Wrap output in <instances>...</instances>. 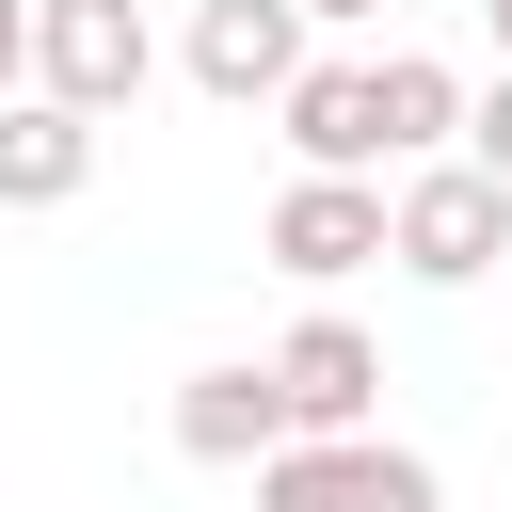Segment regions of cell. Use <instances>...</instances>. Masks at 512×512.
Returning <instances> with one entry per match:
<instances>
[{
    "instance_id": "cell-1",
    "label": "cell",
    "mask_w": 512,
    "mask_h": 512,
    "mask_svg": "<svg viewBox=\"0 0 512 512\" xmlns=\"http://www.w3.org/2000/svg\"><path fill=\"white\" fill-rule=\"evenodd\" d=\"M384 256H400L416 288H480V272L512 256V192H496L480 160H416V176H384Z\"/></svg>"
},
{
    "instance_id": "cell-5",
    "label": "cell",
    "mask_w": 512,
    "mask_h": 512,
    "mask_svg": "<svg viewBox=\"0 0 512 512\" xmlns=\"http://www.w3.org/2000/svg\"><path fill=\"white\" fill-rule=\"evenodd\" d=\"M256 368H272L288 432H368V416H384V352H368V320H336V304H320V320H288Z\"/></svg>"
},
{
    "instance_id": "cell-7",
    "label": "cell",
    "mask_w": 512,
    "mask_h": 512,
    "mask_svg": "<svg viewBox=\"0 0 512 512\" xmlns=\"http://www.w3.org/2000/svg\"><path fill=\"white\" fill-rule=\"evenodd\" d=\"M464 64H432V48H384L368 64V128H384V176H416V160H464Z\"/></svg>"
},
{
    "instance_id": "cell-10",
    "label": "cell",
    "mask_w": 512,
    "mask_h": 512,
    "mask_svg": "<svg viewBox=\"0 0 512 512\" xmlns=\"http://www.w3.org/2000/svg\"><path fill=\"white\" fill-rule=\"evenodd\" d=\"M80 192H96V112L0 96V208H80Z\"/></svg>"
},
{
    "instance_id": "cell-12",
    "label": "cell",
    "mask_w": 512,
    "mask_h": 512,
    "mask_svg": "<svg viewBox=\"0 0 512 512\" xmlns=\"http://www.w3.org/2000/svg\"><path fill=\"white\" fill-rule=\"evenodd\" d=\"M0 96H32V0H0Z\"/></svg>"
},
{
    "instance_id": "cell-9",
    "label": "cell",
    "mask_w": 512,
    "mask_h": 512,
    "mask_svg": "<svg viewBox=\"0 0 512 512\" xmlns=\"http://www.w3.org/2000/svg\"><path fill=\"white\" fill-rule=\"evenodd\" d=\"M272 128H288V160H304V176H384V128H368V64H320V48H304V80L272 96Z\"/></svg>"
},
{
    "instance_id": "cell-11",
    "label": "cell",
    "mask_w": 512,
    "mask_h": 512,
    "mask_svg": "<svg viewBox=\"0 0 512 512\" xmlns=\"http://www.w3.org/2000/svg\"><path fill=\"white\" fill-rule=\"evenodd\" d=\"M464 160L512 192V80H480V96H464Z\"/></svg>"
},
{
    "instance_id": "cell-14",
    "label": "cell",
    "mask_w": 512,
    "mask_h": 512,
    "mask_svg": "<svg viewBox=\"0 0 512 512\" xmlns=\"http://www.w3.org/2000/svg\"><path fill=\"white\" fill-rule=\"evenodd\" d=\"M480 32H496V64H512V0H480Z\"/></svg>"
},
{
    "instance_id": "cell-4",
    "label": "cell",
    "mask_w": 512,
    "mask_h": 512,
    "mask_svg": "<svg viewBox=\"0 0 512 512\" xmlns=\"http://www.w3.org/2000/svg\"><path fill=\"white\" fill-rule=\"evenodd\" d=\"M256 256H272L288 288L384 272V176H288V192H272V224H256Z\"/></svg>"
},
{
    "instance_id": "cell-3",
    "label": "cell",
    "mask_w": 512,
    "mask_h": 512,
    "mask_svg": "<svg viewBox=\"0 0 512 512\" xmlns=\"http://www.w3.org/2000/svg\"><path fill=\"white\" fill-rule=\"evenodd\" d=\"M256 512H448V480L384 432H288L256 464Z\"/></svg>"
},
{
    "instance_id": "cell-6",
    "label": "cell",
    "mask_w": 512,
    "mask_h": 512,
    "mask_svg": "<svg viewBox=\"0 0 512 512\" xmlns=\"http://www.w3.org/2000/svg\"><path fill=\"white\" fill-rule=\"evenodd\" d=\"M192 96H224V112H272L288 80H304V0H192Z\"/></svg>"
},
{
    "instance_id": "cell-13",
    "label": "cell",
    "mask_w": 512,
    "mask_h": 512,
    "mask_svg": "<svg viewBox=\"0 0 512 512\" xmlns=\"http://www.w3.org/2000/svg\"><path fill=\"white\" fill-rule=\"evenodd\" d=\"M352 16H384V0H304V32H352Z\"/></svg>"
},
{
    "instance_id": "cell-8",
    "label": "cell",
    "mask_w": 512,
    "mask_h": 512,
    "mask_svg": "<svg viewBox=\"0 0 512 512\" xmlns=\"http://www.w3.org/2000/svg\"><path fill=\"white\" fill-rule=\"evenodd\" d=\"M160 432H176L192 464H240V480H256V464L288 448V400H272V368H192V384L160 400Z\"/></svg>"
},
{
    "instance_id": "cell-2",
    "label": "cell",
    "mask_w": 512,
    "mask_h": 512,
    "mask_svg": "<svg viewBox=\"0 0 512 512\" xmlns=\"http://www.w3.org/2000/svg\"><path fill=\"white\" fill-rule=\"evenodd\" d=\"M160 80V32H144V0H32V96H64V112H128Z\"/></svg>"
}]
</instances>
